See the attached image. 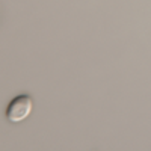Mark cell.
Wrapping results in <instances>:
<instances>
[{
  "label": "cell",
  "instance_id": "obj_1",
  "mask_svg": "<svg viewBox=\"0 0 151 151\" xmlns=\"http://www.w3.org/2000/svg\"><path fill=\"white\" fill-rule=\"evenodd\" d=\"M33 107V100L29 94H20L8 103L5 109V116L9 122H20L26 119Z\"/></svg>",
  "mask_w": 151,
  "mask_h": 151
}]
</instances>
